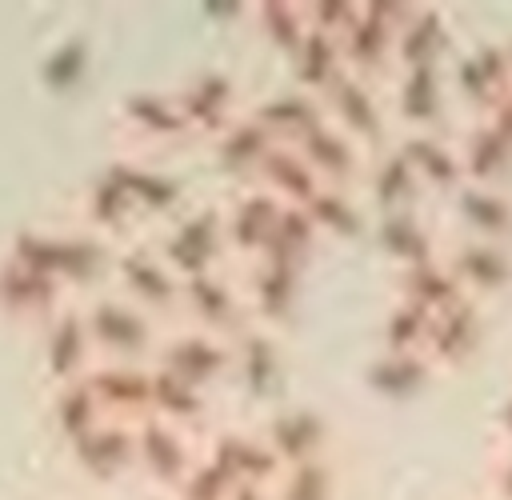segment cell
<instances>
[{
	"instance_id": "1",
	"label": "cell",
	"mask_w": 512,
	"mask_h": 500,
	"mask_svg": "<svg viewBox=\"0 0 512 500\" xmlns=\"http://www.w3.org/2000/svg\"><path fill=\"white\" fill-rule=\"evenodd\" d=\"M408 4H392V0H368L356 8L352 24L336 36L340 40V60L344 72L352 76H368L380 72L384 60L392 56V40H396V24L404 20Z\"/></svg>"
},
{
	"instance_id": "2",
	"label": "cell",
	"mask_w": 512,
	"mask_h": 500,
	"mask_svg": "<svg viewBox=\"0 0 512 500\" xmlns=\"http://www.w3.org/2000/svg\"><path fill=\"white\" fill-rule=\"evenodd\" d=\"M224 252H228V244H224V212L204 204V208H196V212H188V216H180L172 224V232L164 236L160 260H164V268L172 276L176 272L192 276V272L216 268Z\"/></svg>"
},
{
	"instance_id": "3",
	"label": "cell",
	"mask_w": 512,
	"mask_h": 500,
	"mask_svg": "<svg viewBox=\"0 0 512 500\" xmlns=\"http://www.w3.org/2000/svg\"><path fill=\"white\" fill-rule=\"evenodd\" d=\"M204 460H208L232 488H236V484L268 488V484H276L280 472H284V464L276 460V452H272L260 436L240 432V428L216 432L212 444H208V452H204Z\"/></svg>"
},
{
	"instance_id": "4",
	"label": "cell",
	"mask_w": 512,
	"mask_h": 500,
	"mask_svg": "<svg viewBox=\"0 0 512 500\" xmlns=\"http://www.w3.org/2000/svg\"><path fill=\"white\" fill-rule=\"evenodd\" d=\"M276 460L284 468L292 464H308V460H324V444H328V424L316 408L308 404H288V408H276L264 424V436H260Z\"/></svg>"
},
{
	"instance_id": "5",
	"label": "cell",
	"mask_w": 512,
	"mask_h": 500,
	"mask_svg": "<svg viewBox=\"0 0 512 500\" xmlns=\"http://www.w3.org/2000/svg\"><path fill=\"white\" fill-rule=\"evenodd\" d=\"M328 96V112H332V124L360 148H376L384 140V108L372 92V84L364 76H352V72H340V80L324 92Z\"/></svg>"
},
{
	"instance_id": "6",
	"label": "cell",
	"mask_w": 512,
	"mask_h": 500,
	"mask_svg": "<svg viewBox=\"0 0 512 500\" xmlns=\"http://www.w3.org/2000/svg\"><path fill=\"white\" fill-rule=\"evenodd\" d=\"M292 148L308 160V168L316 172V180L328 184V188H348L364 172V148L352 144L328 116L316 128H308Z\"/></svg>"
},
{
	"instance_id": "7",
	"label": "cell",
	"mask_w": 512,
	"mask_h": 500,
	"mask_svg": "<svg viewBox=\"0 0 512 500\" xmlns=\"http://www.w3.org/2000/svg\"><path fill=\"white\" fill-rule=\"evenodd\" d=\"M176 296L188 304V312L200 320V332H244V308H240V296L232 292V284L208 268V272H192L184 280H176Z\"/></svg>"
},
{
	"instance_id": "8",
	"label": "cell",
	"mask_w": 512,
	"mask_h": 500,
	"mask_svg": "<svg viewBox=\"0 0 512 500\" xmlns=\"http://www.w3.org/2000/svg\"><path fill=\"white\" fill-rule=\"evenodd\" d=\"M228 368H232V348L212 332H184L160 348V372H168V376H176L200 392H204V384H212Z\"/></svg>"
},
{
	"instance_id": "9",
	"label": "cell",
	"mask_w": 512,
	"mask_h": 500,
	"mask_svg": "<svg viewBox=\"0 0 512 500\" xmlns=\"http://www.w3.org/2000/svg\"><path fill=\"white\" fill-rule=\"evenodd\" d=\"M176 108H180L188 132H212V136H216V132L236 116V112H232V108H236V84H232V76L208 68V72L192 76V80L176 92Z\"/></svg>"
},
{
	"instance_id": "10",
	"label": "cell",
	"mask_w": 512,
	"mask_h": 500,
	"mask_svg": "<svg viewBox=\"0 0 512 500\" xmlns=\"http://www.w3.org/2000/svg\"><path fill=\"white\" fill-rule=\"evenodd\" d=\"M132 456H140L144 468H148L156 480L172 484V488L184 480V472H188L192 460H196L192 448H188V440H184V432H180L176 424L156 420V416H144L140 428L132 432Z\"/></svg>"
},
{
	"instance_id": "11",
	"label": "cell",
	"mask_w": 512,
	"mask_h": 500,
	"mask_svg": "<svg viewBox=\"0 0 512 500\" xmlns=\"http://www.w3.org/2000/svg\"><path fill=\"white\" fill-rule=\"evenodd\" d=\"M452 272V280L460 284V292H500L512 284V256L504 244H488V240H464L452 248V256H440Z\"/></svg>"
},
{
	"instance_id": "12",
	"label": "cell",
	"mask_w": 512,
	"mask_h": 500,
	"mask_svg": "<svg viewBox=\"0 0 512 500\" xmlns=\"http://www.w3.org/2000/svg\"><path fill=\"white\" fill-rule=\"evenodd\" d=\"M480 340V304L472 296H460L456 304L440 308L432 320H428V344H424V356L432 364H456L464 360Z\"/></svg>"
},
{
	"instance_id": "13",
	"label": "cell",
	"mask_w": 512,
	"mask_h": 500,
	"mask_svg": "<svg viewBox=\"0 0 512 500\" xmlns=\"http://www.w3.org/2000/svg\"><path fill=\"white\" fill-rule=\"evenodd\" d=\"M248 116H252L276 144H296L308 128H316V124L324 120V108H320V96L300 92V88H284V92H272L268 100H260Z\"/></svg>"
},
{
	"instance_id": "14",
	"label": "cell",
	"mask_w": 512,
	"mask_h": 500,
	"mask_svg": "<svg viewBox=\"0 0 512 500\" xmlns=\"http://www.w3.org/2000/svg\"><path fill=\"white\" fill-rule=\"evenodd\" d=\"M444 48H448V20H444V12L432 8V4H408L404 20L396 24L392 56L404 68H416V64H436Z\"/></svg>"
},
{
	"instance_id": "15",
	"label": "cell",
	"mask_w": 512,
	"mask_h": 500,
	"mask_svg": "<svg viewBox=\"0 0 512 500\" xmlns=\"http://www.w3.org/2000/svg\"><path fill=\"white\" fill-rule=\"evenodd\" d=\"M252 176H256L260 188L272 192L280 204H300V208H304V204L316 196V188H320L316 172L308 168V160H304L292 144H272L268 156L256 164Z\"/></svg>"
},
{
	"instance_id": "16",
	"label": "cell",
	"mask_w": 512,
	"mask_h": 500,
	"mask_svg": "<svg viewBox=\"0 0 512 500\" xmlns=\"http://www.w3.org/2000/svg\"><path fill=\"white\" fill-rule=\"evenodd\" d=\"M396 152L412 164L420 188H460L464 184V172H460V156L456 148L440 136V132H408Z\"/></svg>"
},
{
	"instance_id": "17",
	"label": "cell",
	"mask_w": 512,
	"mask_h": 500,
	"mask_svg": "<svg viewBox=\"0 0 512 500\" xmlns=\"http://www.w3.org/2000/svg\"><path fill=\"white\" fill-rule=\"evenodd\" d=\"M280 208L284 204L272 192H264V188L240 192L236 204H232V212L224 216V244L232 252H240V256H256L260 244H264V236H268V228L276 224Z\"/></svg>"
},
{
	"instance_id": "18",
	"label": "cell",
	"mask_w": 512,
	"mask_h": 500,
	"mask_svg": "<svg viewBox=\"0 0 512 500\" xmlns=\"http://www.w3.org/2000/svg\"><path fill=\"white\" fill-rule=\"evenodd\" d=\"M232 360L240 368V380H244V392L248 396H272L284 380V356H280V344L264 332V328H244L236 336V348H232Z\"/></svg>"
},
{
	"instance_id": "19",
	"label": "cell",
	"mask_w": 512,
	"mask_h": 500,
	"mask_svg": "<svg viewBox=\"0 0 512 500\" xmlns=\"http://www.w3.org/2000/svg\"><path fill=\"white\" fill-rule=\"evenodd\" d=\"M296 292H300V268L252 260V272H248V300H252V308H256L260 320H268V324L288 320L292 308H296Z\"/></svg>"
},
{
	"instance_id": "20",
	"label": "cell",
	"mask_w": 512,
	"mask_h": 500,
	"mask_svg": "<svg viewBox=\"0 0 512 500\" xmlns=\"http://www.w3.org/2000/svg\"><path fill=\"white\" fill-rule=\"evenodd\" d=\"M460 156V172L464 180L480 184V188H496V180H504L512 172V148L496 136V128L484 120V124H472L456 148Z\"/></svg>"
},
{
	"instance_id": "21",
	"label": "cell",
	"mask_w": 512,
	"mask_h": 500,
	"mask_svg": "<svg viewBox=\"0 0 512 500\" xmlns=\"http://www.w3.org/2000/svg\"><path fill=\"white\" fill-rule=\"evenodd\" d=\"M396 108L412 124V132H436L444 120V100H440V68L436 64H416L404 68L400 88H396Z\"/></svg>"
},
{
	"instance_id": "22",
	"label": "cell",
	"mask_w": 512,
	"mask_h": 500,
	"mask_svg": "<svg viewBox=\"0 0 512 500\" xmlns=\"http://www.w3.org/2000/svg\"><path fill=\"white\" fill-rule=\"evenodd\" d=\"M376 244H380L388 256H396L404 268L440 260V256H436V236H432L428 224L416 216V208L380 212V220H376Z\"/></svg>"
},
{
	"instance_id": "23",
	"label": "cell",
	"mask_w": 512,
	"mask_h": 500,
	"mask_svg": "<svg viewBox=\"0 0 512 500\" xmlns=\"http://www.w3.org/2000/svg\"><path fill=\"white\" fill-rule=\"evenodd\" d=\"M456 216L476 228V240L504 244L512 236V200L500 188H480V184H460L456 188Z\"/></svg>"
},
{
	"instance_id": "24",
	"label": "cell",
	"mask_w": 512,
	"mask_h": 500,
	"mask_svg": "<svg viewBox=\"0 0 512 500\" xmlns=\"http://www.w3.org/2000/svg\"><path fill=\"white\" fill-rule=\"evenodd\" d=\"M316 236H320V232H316V224L308 220V212H304L300 204H284L280 216H276V224L268 228V236H264V244H260V252H256L252 260H268V264L300 268L304 256L312 252Z\"/></svg>"
},
{
	"instance_id": "25",
	"label": "cell",
	"mask_w": 512,
	"mask_h": 500,
	"mask_svg": "<svg viewBox=\"0 0 512 500\" xmlns=\"http://www.w3.org/2000/svg\"><path fill=\"white\" fill-rule=\"evenodd\" d=\"M428 376H432V360L424 352H380L364 372L368 388L376 396H388V400L416 396L428 384Z\"/></svg>"
},
{
	"instance_id": "26",
	"label": "cell",
	"mask_w": 512,
	"mask_h": 500,
	"mask_svg": "<svg viewBox=\"0 0 512 500\" xmlns=\"http://www.w3.org/2000/svg\"><path fill=\"white\" fill-rule=\"evenodd\" d=\"M276 140L252 120V116H232L220 132H216V164L224 172H256V164L268 156Z\"/></svg>"
},
{
	"instance_id": "27",
	"label": "cell",
	"mask_w": 512,
	"mask_h": 500,
	"mask_svg": "<svg viewBox=\"0 0 512 500\" xmlns=\"http://www.w3.org/2000/svg\"><path fill=\"white\" fill-rule=\"evenodd\" d=\"M344 72V60H340V40L320 32V28H308L304 40L296 44V80H300V92H328Z\"/></svg>"
},
{
	"instance_id": "28",
	"label": "cell",
	"mask_w": 512,
	"mask_h": 500,
	"mask_svg": "<svg viewBox=\"0 0 512 500\" xmlns=\"http://www.w3.org/2000/svg\"><path fill=\"white\" fill-rule=\"evenodd\" d=\"M460 296H464V292H460V284L452 280V272H448L444 260L412 264V268L400 272V300L412 304V308H420V312H428V316H436L440 308L456 304Z\"/></svg>"
},
{
	"instance_id": "29",
	"label": "cell",
	"mask_w": 512,
	"mask_h": 500,
	"mask_svg": "<svg viewBox=\"0 0 512 500\" xmlns=\"http://www.w3.org/2000/svg\"><path fill=\"white\" fill-rule=\"evenodd\" d=\"M120 276L128 284L132 296H140L144 304H156V308H168L176 300V276L164 268L160 256H152L148 248H128L120 252Z\"/></svg>"
},
{
	"instance_id": "30",
	"label": "cell",
	"mask_w": 512,
	"mask_h": 500,
	"mask_svg": "<svg viewBox=\"0 0 512 500\" xmlns=\"http://www.w3.org/2000/svg\"><path fill=\"white\" fill-rule=\"evenodd\" d=\"M368 188H372V200H376L384 212H404V208H412L416 196H420V180H416L412 164H408L396 148H388V152L372 164Z\"/></svg>"
},
{
	"instance_id": "31",
	"label": "cell",
	"mask_w": 512,
	"mask_h": 500,
	"mask_svg": "<svg viewBox=\"0 0 512 500\" xmlns=\"http://www.w3.org/2000/svg\"><path fill=\"white\" fill-rule=\"evenodd\" d=\"M308 220L316 224V232H332V236H360L364 232V212L360 204L348 196V188H328L320 184L316 196L304 204Z\"/></svg>"
},
{
	"instance_id": "32",
	"label": "cell",
	"mask_w": 512,
	"mask_h": 500,
	"mask_svg": "<svg viewBox=\"0 0 512 500\" xmlns=\"http://www.w3.org/2000/svg\"><path fill=\"white\" fill-rule=\"evenodd\" d=\"M272 500H332V468H328V460H308V464L284 468L280 480H276V496Z\"/></svg>"
},
{
	"instance_id": "33",
	"label": "cell",
	"mask_w": 512,
	"mask_h": 500,
	"mask_svg": "<svg viewBox=\"0 0 512 500\" xmlns=\"http://www.w3.org/2000/svg\"><path fill=\"white\" fill-rule=\"evenodd\" d=\"M128 116L144 128V132H156V136H176V132H188L184 128V116L176 108V96H164V92H136L128 100Z\"/></svg>"
},
{
	"instance_id": "34",
	"label": "cell",
	"mask_w": 512,
	"mask_h": 500,
	"mask_svg": "<svg viewBox=\"0 0 512 500\" xmlns=\"http://www.w3.org/2000/svg\"><path fill=\"white\" fill-rule=\"evenodd\" d=\"M428 312L412 308V304H396L384 316V352H424L428 344Z\"/></svg>"
},
{
	"instance_id": "35",
	"label": "cell",
	"mask_w": 512,
	"mask_h": 500,
	"mask_svg": "<svg viewBox=\"0 0 512 500\" xmlns=\"http://www.w3.org/2000/svg\"><path fill=\"white\" fill-rule=\"evenodd\" d=\"M256 20L260 28L272 36V44L296 52V44L304 40L308 32V16H304V4H292V0H272V4H260L256 8Z\"/></svg>"
},
{
	"instance_id": "36",
	"label": "cell",
	"mask_w": 512,
	"mask_h": 500,
	"mask_svg": "<svg viewBox=\"0 0 512 500\" xmlns=\"http://www.w3.org/2000/svg\"><path fill=\"white\" fill-rule=\"evenodd\" d=\"M228 492H232V484L208 460H192V468L176 484V496L180 500H228Z\"/></svg>"
},
{
	"instance_id": "37",
	"label": "cell",
	"mask_w": 512,
	"mask_h": 500,
	"mask_svg": "<svg viewBox=\"0 0 512 500\" xmlns=\"http://www.w3.org/2000/svg\"><path fill=\"white\" fill-rule=\"evenodd\" d=\"M468 56H472V64L480 68V76L488 80V88L496 96H504L512 88V68H508V56H504V44L500 40H480Z\"/></svg>"
},
{
	"instance_id": "38",
	"label": "cell",
	"mask_w": 512,
	"mask_h": 500,
	"mask_svg": "<svg viewBox=\"0 0 512 500\" xmlns=\"http://www.w3.org/2000/svg\"><path fill=\"white\" fill-rule=\"evenodd\" d=\"M356 8H360V0H320V4H304V16H308V28L340 36L352 24Z\"/></svg>"
},
{
	"instance_id": "39",
	"label": "cell",
	"mask_w": 512,
	"mask_h": 500,
	"mask_svg": "<svg viewBox=\"0 0 512 500\" xmlns=\"http://www.w3.org/2000/svg\"><path fill=\"white\" fill-rule=\"evenodd\" d=\"M456 80H460V92H464L468 100H476V104H492V100H496V92L488 88V80H484L480 68L472 64V56H464V60L456 64Z\"/></svg>"
},
{
	"instance_id": "40",
	"label": "cell",
	"mask_w": 512,
	"mask_h": 500,
	"mask_svg": "<svg viewBox=\"0 0 512 500\" xmlns=\"http://www.w3.org/2000/svg\"><path fill=\"white\" fill-rule=\"evenodd\" d=\"M488 124H492V128H496V136L512 148V88L488 104Z\"/></svg>"
},
{
	"instance_id": "41",
	"label": "cell",
	"mask_w": 512,
	"mask_h": 500,
	"mask_svg": "<svg viewBox=\"0 0 512 500\" xmlns=\"http://www.w3.org/2000/svg\"><path fill=\"white\" fill-rule=\"evenodd\" d=\"M492 484H496L500 500H512V456H504V460L496 464V472H492Z\"/></svg>"
},
{
	"instance_id": "42",
	"label": "cell",
	"mask_w": 512,
	"mask_h": 500,
	"mask_svg": "<svg viewBox=\"0 0 512 500\" xmlns=\"http://www.w3.org/2000/svg\"><path fill=\"white\" fill-rule=\"evenodd\" d=\"M228 500H272V492L268 488H256V484H236L228 492Z\"/></svg>"
},
{
	"instance_id": "43",
	"label": "cell",
	"mask_w": 512,
	"mask_h": 500,
	"mask_svg": "<svg viewBox=\"0 0 512 500\" xmlns=\"http://www.w3.org/2000/svg\"><path fill=\"white\" fill-rule=\"evenodd\" d=\"M500 428H504V432L512 436V396H508V400L500 404Z\"/></svg>"
},
{
	"instance_id": "44",
	"label": "cell",
	"mask_w": 512,
	"mask_h": 500,
	"mask_svg": "<svg viewBox=\"0 0 512 500\" xmlns=\"http://www.w3.org/2000/svg\"><path fill=\"white\" fill-rule=\"evenodd\" d=\"M500 44H504V56H508V68H512V36H508V40H500Z\"/></svg>"
}]
</instances>
